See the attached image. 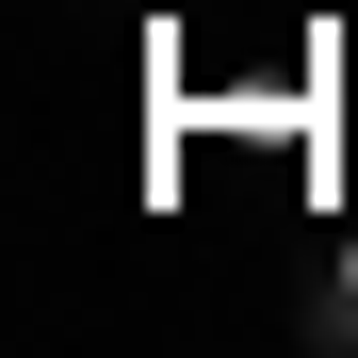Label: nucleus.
Here are the masks:
<instances>
[{"instance_id":"1","label":"nucleus","mask_w":358,"mask_h":358,"mask_svg":"<svg viewBox=\"0 0 358 358\" xmlns=\"http://www.w3.org/2000/svg\"><path fill=\"white\" fill-rule=\"evenodd\" d=\"M326 342H358V228H342V310H326Z\"/></svg>"}]
</instances>
